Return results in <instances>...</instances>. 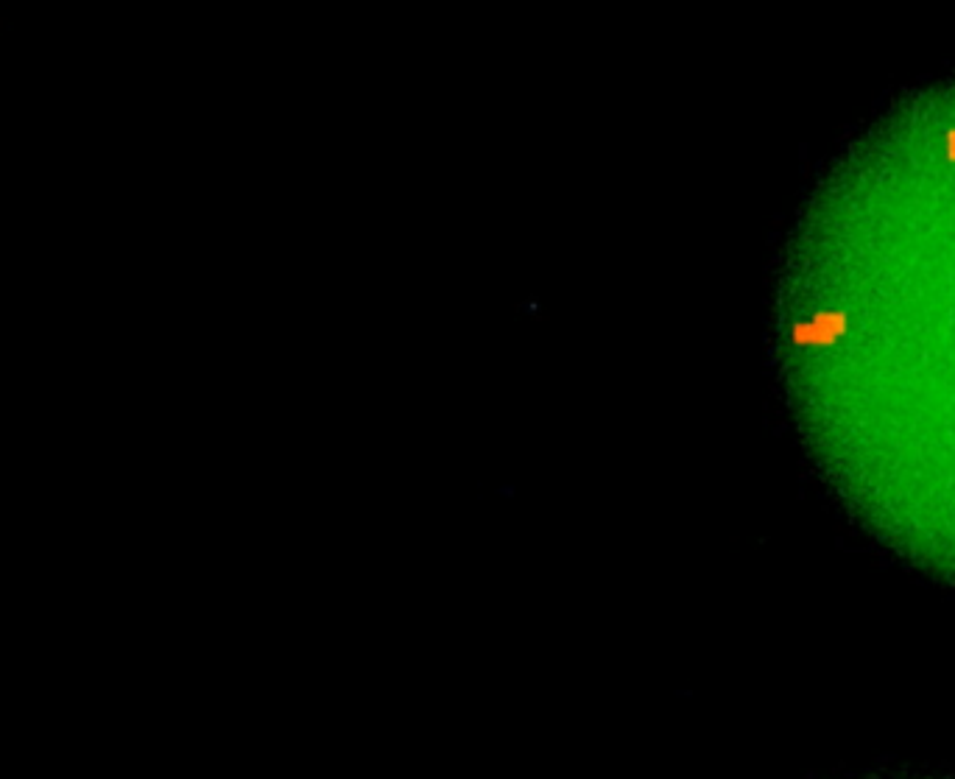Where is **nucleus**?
Wrapping results in <instances>:
<instances>
[{
  "instance_id": "obj_1",
  "label": "nucleus",
  "mask_w": 955,
  "mask_h": 779,
  "mask_svg": "<svg viewBox=\"0 0 955 779\" xmlns=\"http://www.w3.org/2000/svg\"><path fill=\"white\" fill-rule=\"evenodd\" d=\"M944 148H947V157H950V162H955V129H950L947 137H944Z\"/></svg>"
}]
</instances>
